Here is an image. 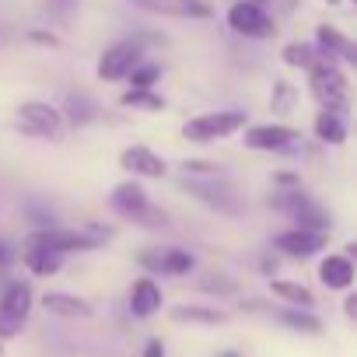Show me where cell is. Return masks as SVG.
I'll use <instances>...</instances> for the list:
<instances>
[{"label":"cell","mask_w":357,"mask_h":357,"mask_svg":"<svg viewBox=\"0 0 357 357\" xmlns=\"http://www.w3.org/2000/svg\"><path fill=\"white\" fill-rule=\"evenodd\" d=\"M245 126H249L245 109H218V112H204V116L186 119L183 137L190 144H218V140H228V137L242 133Z\"/></svg>","instance_id":"3"},{"label":"cell","mask_w":357,"mask_h":357,"mask_svg":"<svg viewBox=\"0 0 357 357\" xmlns=\"http://www.w3.org/2000/svg\"><path fill=\"white\" fill-rule=\"evenodd\" d=\"M238 308H242V312H252V315H273V308H270L266 301H259V298H249V301H242Z\"/></svg>","instance_id":"37"},{"label":"cell","mask_w":357,"mask_h":357,"mask_svg":"<svg viewBox=\"0 0 357 357\" xmlns=\"http://www.w3.org/2000/svg\"><path fill=\"white\" fill-rule=\"evenodd\" d=\"M22 263H25L36 277H53V273L63 270V256L46 252V249H25V252H22Z\"/></svg>","instance_id":"26"},{"label":"cell","mask_w":357,"mask_h":357,"mask_svg":"<svg viewBox=\"0 0 357 357\" xmlns=\"http://www.w3.org/2000/svg\"><path fill=\"white\" fill-rule=\"evenodd\" d=\"M178 172H183V178H193V183H214V178H228L225 165L207 161V158H186L183 165H178Z\"/></svg>","instance_id":"24"},{"label":"cell","mask_w":357,"mask_h":357,"mask_svg":"<svg viewBox=\"0 0 357 357\" xmlns=\"http://www.w3.org/2000/svg\"><path fill=\"white\" fill-rule=\"evenodd\" d=\"M315 50H319L322 56H329V60H343L347 67L357 63V46H354L340 29H333V25H319V29H315Z\"/></svg>","instance_id":"14"},{"label":"cell","mask_w":357,"mask_h":357,"mask_svg":"<svg viewBox=\"0 0 357 357\" xmlns=\"http://www.w3.org/2000/svg\"><path fill=\"white\" fill-rule=\"evenodd\" d=\"M119 105H126V109H140V112H161L165 109V98L158 95V91H126V95H119Z\"/></svg>","instance_id":"28"},{"label":"cell","mask_w":357,"mask_h":357,"mask_svg":"<svg viewBox=\"0 0 357 357\" xmlns=\"http://www.w3.org/2000/svg\"><path fill=\"white\" fill-rule=\"evenodd\" d=\"M0 354H4V343H0Z\"/></svg>","instance_id":"45"},{"label":"cell","mask_w":357,"mask_h":357,"mask_svg":"<svg viewBox=\"0 0 357 357\" xmlns=\"http://www.w3.org/2000/svg\"><path fill=\"white\" fill-rule=\"evenodd\" d=\"M32 305H36V294H32L29 280H8L4 287H0V315L25 322L32 315Z\"/></svg>","instance_id":"11"},{"label":"cell","mask_w":357,"mask_h":357,"mask_svg":"<svg viewBox=\"0 0 357 357\" xmlns=\"http://www.w3.org/2000/svg\"><path fill=\"white\" fill-rule=\"evenodd\" d=\"M326 242H329V235H312V231H298V228L273 235V249L284 252L287 259H312L315 252L326 249Z\"/></svg>","instance_id":"9"},{"label":"cell","mask_w":357,"mask_h":357,"mask_svg":"<svg viewBox=\"0 0 357 357\" xmlns=\"http://www.w3.org/2000/svg\"><path fill=\"white\" fill-rule=\"evenodd\" d=\"M308 88H312V95L319 98V105H322L326 112L347 116V105H350V84H347V74L340 70L336 60L322 56V60L308 70Z\"/></svg>","instance_id":"2"},{"label":"cell","mask_w":357,"mask_h":357,"mask_svg":"<svg viewBox=\"0 0 357 357\" xmlns=\"http://www.w3.org/2000/svg\"><path fill=\"white\" fill-rule=\"evenodd\" d=\"M11 259H15V256H11V249H8L4 242H0V273H4V270L11 266Z\"/></svg>","instance_id":"43"},{"label":"cell","mask_w":357,"mask_h":357,"mask_svg":"<svg viewBox=\"0 0 357 357\" xmlns=\"http://www.w3.org/2000/svg\"><path fill=\"white\" fill-rule=\"evenodd\" d=\"M18 130L25 137H39V140H56L63 133V116L56 105L50 102H22L18 105Z\"/></svg>","instance_id":"4"},{"label":"cell","mask_w":357,"mask_h":357,"mask_svg":"<svg viewBox=\"0 0 357 357\" xmlns=\"http://www.w3.org/2000/svg\"><path fill=\"white\" fill-rule=\"evenodd\" d=\"M158 77H161V67H158V63H144V60H140V63L130 70V84H133V91H151Z\"/></svg>","instance_id":"30"},{"label":"cell","mask_w":357,"mask_h":357,"mask_svg":"<svg viewBox=\"0 0 357 357\" xmlns=\"http://www.w3.org/2000/svg\"><path fill=\"white\" fill-rule=\"evenodd\" d=\"M277 266H280L277 256H263V259H259V270H263L266 277H277Z\"/></svg>","instance_id":"40"},{"label":"cell","mask_w":357,"mask_h":357,"mask_svg":"<svg viewBox=\"0 0 357 357\" xmlns=\"http://www.w3.org/2000/svg\"><path fill=\"white\" fill-rule=\"evenodd\" d=\"M277 322H284L287 329L301 333V336H322V319L315 312H301V308H277L273 312Z\"/></svg>","instance_id":"22"},{"label":"cell","mask_w":357,"mask_h":357,"mask_svg":"<svg viewBox=\"0 0 357 357\" xmlns=\"http://www.w3.org/2000/svg\"><path fill=\"white\" fill-rule=\"evenodd\" d=\"M186 190L218 214H228V218L242 214V197L235 193L231 183H225V178H214V183H193V178H186Z\"/></svg>","instance_id":"8"},{"label":"cell","mask_w":357,"mask_h":357,"mask_svg":"<svg viewBox=\"0 0 357 357\" xmlns=\"http://www.w3.org/2000/svg\"><path fill=\"white\" fill-rule=\"evenodd\" d=\"M133 225L137 228H151V231H161V228H168L172 221H168V211H161V207H154V204H147L137 218H133Z\"/></svg>","instance_id":"32"},{"label":"cell","mask_w":357,"mask_h":357,"mask_svg":"<svg viewBox=\"0 0 357 357\" xmlns=\"http://www.w3.org/2000/svg\"><path fill=\"white\" fill-rule=\"evenodd\" d=\"M200 291L218 294V298H228V294H238V280L235 277H225V273H211V277L200 280Z\"/></svg>","instance_id":"31"},{"label":"cell","mask_w":357,"mask_h":357,"mask_svg":"<svg viewBox=\"0 0 357 357\" xmlns=\"http://www.w3.org/2000/svg\"><path fill=\"white\" fill-rule=\"evenodd\" d=\"M161 305H165V294H161L154 277L133 280V287H130V315L133 319H151L161 312Z\"/></svg>","instance_id":"12"},{"label":"cell","mask_w":357,"mask_h":357,"mask_svg":"<svg viewBox=\"0 0 357 357\" xmlns=\"http://www.w3.org/2000/svg\"><path fill=\"white\" fill-rule=\"evenodd\" d=\"M172 322H190V326H225L228 312L218 305H175Z\"/></svg>","instance_id":"17"},{"label":"cell","mask_w":357,"mask_h":357,"mask_svg":"<svg viewBox=\"0 0 357 357\" xmlns=\"http://www.w3.org/2000/svg\"><path fill=\"white\" fill-rule=\"evenodd\" d=\"M218 357H242V354H238V350H221Z\"/></svg>","instance_id":"44"},{"label":"cell","mask_w":357,"mask_h":357,"mask_svg":"<svg viewBox=\"0 0 357 357\" xmlns=\"http://www.w3.org/2000/svg\"><path fill=\"white\" fill-rule=\"evenodd\" d=\"M147 204H151V197H147V190L137 183V178H126V183H119V186L109 193V207H112L119 218H126V221H133Z\"/></svg>","instance_id":"13"},{"label":"cell","mask_w":357,"mask_h":357,"mask_svg":"<svg viewBox=\"0 0 357 357\" xmlns=\"http://www.w3.org/2000/svg\"><path fill=\"white\" fill-rule=\"evenodd\" d=\"M319 60H322V53H319L315 46H308V43H291V46H284V63H287V67H298V70L308 74Z\"/></svg>","instance_id":"27"},{"label":"cell","mask_w":357,"mask_h":357,"mask_svg":"<svg viewBox=\"0 0 357 357\" xmlns=\"http://www.w3.org/2000/svg\"><path fill=\"white\" fill-rule=\"evenodd\" d=\"M228 29L245 36V39H270L277 32L273 18L259 4H249V0H235V4L228 8Z\"/></svg>","instance_id":"7"},{"label":"cell","mask_w":357,"mask_h":357,"mask_svg":"<svg viewBox=\"0 0 357 357\" xmlns=\"http://www.w3.org/2000/svg\"><path fill=\"white\" fill-rule=\"evenodd\" d=\"M50 8H53L60 18H67V15L74 11V0H50Z\"/></svg>","instance_id":"41"},{"label":"cell","mask_w":357,"mask_h":357,"mask_svg":"<svg viewBox=\"0 0 357 357\" xmlns=\"http://www.w3.org/2000/svg\"><path fill=\"white\" fill-rule=\"evenodd\" d=\"M22 326H25V322H18V319H8V315H0V343H4V340H11V336H18V333H22Z\"/></svg>","instance_id":"36"},{"label":"cell","mask_w":357,"mask_h":357,"mask_svg":"<svg viewBox=\"0 0 357 357\" xmlns=\"http://www.w3.org/2000/svg\"><path fill=\"white\" fill-rule=\"evenodd\" d=\"M308 200H312V197H308L301 186H298V190H273V193L266 197V207L277 211V214H284V218H291V214H298Z\"/></svg>","instance_id":"25"},{"label":"cell","mask_w":357,"mask_h":357,"mask_svg":"<svg viewBox=\"0 0 357 357\" xmlns=\"http://www.w3.org/2000/svg\"><path fill=\"white\" fill-rule=\"evenodd\" d=\"M144 357H168V350H165V343H161L158 336H151V340L144 343Z\"/></svg>","instance_id":"39"},{"label":"cell","mask_w":357,"mask_h":357,"mask_svg":"<svg viewBox=\"0 0 357 357\" xmlns=\"http://www.w3.org/2000/svg\"><path fill=\"white\" fill-rule=\"evenodd\" d=\"M312 130H315V137H319L322 144H329V147H343V144H347V119L336 116V112H326V109H322V112L315 116Z\"/></svg>","instance_id":"21"},{"label":"cell","mask_w":357,"mask_h":357,"mask_svg":"<svg viewBox=\"0 0 357 357\" xmlns=\"http://www.w3.org/2000/svg\"><path fill=\"white\" fill-rule=\"evenodd\" d=\"M60 116H63V126L70 123V126H88L95 116H98V105L88 98V95H67V102H63V109H60Z\"/></svg>","instance_id":"23"},{"label":"cell","mask_w":357,"mask_h":357,"mask_svg":"<svg viewBox=\"0 0 357 357\" xmlns=\"http://www.w3.org/2000/svg\"><path fill=\"white\" fill-rule=\"evenodd\" d=\"M294 105H298V91H294V84L277 81V84H273V95H270V109H273L277 116H287V112H294Z\"/></svg>","instance_id":"29"},{"label":"cell","mask_w":357,"mask_h":357,"mask_svg":"<svg viewBox=\"0 0 357 357\" xmlns=\"http://www.w3.org/2000/svg\"><path fill=\"white\" fill-rule=\"evenodd\" d=\"M109 238H112V228H102V225H77V228L53 225V228L29 231L22 238V249H46L56 256H70V252H91V249L105 245Z\"/></svg>","instance_id":"1"},{"label":"cell","mask_w":357,"mask_h":357,"mask_svg":"<svg viewBox=\"0 0 357 357\" xmlns=\"http://www.w3.org/2000/svg\"><path fill=\"white\" fill-rule=\"evenodd\" d=\"M144 60V39H119L98 56V81H123Z\"/></svg>","instance_id":"6"},{"label":"cell","mask_w":357,"mask_h":357,"mask_svg":"<svg viewBox=\"0 0 357 357\" xmlns=\"http://www.w3.org/2000/svg\"><path fill=\"white\" fill-rule=\"evenodd\" d=\"M29 39H32L36 46H53V50L60 46V39H56L53 32H39V29H32V32H29Z\"/></svg>","instance_id":"38"},{"label":"cell","mask_w":357,"mask_h":357,"mask_svg":"<svg viewBox=\"0 0 357 357\" xmlns=\"http://www.w3.org/2000/svg\"><path fill=\"white\" fill-rule=\"evenodd\" d=\"M178 4V15H186V18H214V0H175Z\"/></svg>","instance_id":"33"},{"label":"cell","mask_w":357,"mask_h":357,"mask_svg":"<svg viewBox=\"0 0 357 357\" xmlns=\"http://www.w3.org/2000/svg\"><path fill=\"white\" fill-rule=\"evenodd\" d=\"M245 147L249 151H273V154H294L301 147V133L284 123H259L245 126Z\"/></svg>","instance_id":"5"},{"label":"cell","mask_w":357,"mask_h":357,"mask_svg":"<svg viewBox=\"0 0 357 357\" xmlns=\"http://www.w3.org/2000/svg\"><path fill=\"white\" fill-rule=\"evenodd\" d=\"M273 186H277V190H298V186H301V175H298V172H277V175H273Z\"/></svg>","instance_id":"35"},{"label":"cell","mask_w":357,"mask_h":357,"mask_svg":"<svg viewBox=\"0 0 357 357\" xmlns=\"http://www.w3.org/2000/svg\"><path fill=\"white\" fill-rule=\"evenodd\" d=\"M270 291H273V298H280V301H287V308H301V312H315V294H312V287H305V284H298V280H270Z\"/></svg>","instance_id":"18"},{"label":"cell","mask_w":357,"mask_h":357,"mask_svg":"<svg viewBox=\"0 0 357 357\" xmlns=\"http://www.w3.org/2000/svg\"><path fill=\"white\" fill-rule=\"evenodd\" d=\"M354 277H357L354 259H347V256H340V252H333V256H326V259L319 263V280H322L329 291H350V287H354Z\"/></svg>","instance_id":"16"},{"label":"cell","mask_w":357,"mask_h":357,"mask_svg":"<svg viewBox=\"0 0 357 357\" xmlns=\"http://www.w3.org/2000/svg\"><path fill=\"white\" fill-rule=\"evenodd\" d=\"M343 315L347 319H357V294H347L343 298Z\"/></svg>","instance_id":"42"},{"label":"cell","mask_w":357,"mask_h":357,"mask_svg":"<svg viewBox=\"0 0 357 357\" xmlns=\"http://www.w3.org/2000/svg\"><path fill=\"white\" fill-rule=\"evenodd\" d=\"M119 165H123L133 178H165V172H168L165 158H161V154H154V151H151V147H144V144L123 147Z\"/></svg>","instance_id":"10"},{"label":"cell","mask_w":357,"mask_h":357,"mask_svg":"<svg viewBox=\"0 0 357 357\" xmlns=\"http://www.w3.org/2000/svg\"><path fill=\"white\" fill-rule=\"evenodd\" d=\"M43 308L50 315H60V319H91L95 308L88 298L81 294H70V291H46L43 294Z\"/></svg>","instance_id":"15"},{"label":"cell","mask_w":357,"mask_h":357,"mask_svg":"<svg viewBox=\"0 0 357 357\" xmlns=\"http://www.w3.org/2000/svg\"><path fill=\"white\" fill-rule=\"evenodd\" d=\"M291 221H294L298 231H312V235H329V231H333L329 211H326L322 204H315V200H308L298 214H291Z\"/></svg>","instance_id":"19"},{"label":"cell","mask_w":357,"mask_h":357,"mask_svg":"<svg viewBox=\"0 0 357 357\" xmlns=\"http://www.w3.org/2000/svg\"><path fill=\"white\" fill-rule=\"evenodd\" d=\"M137 8L151 11V15H178V4L175 0H133Z\"/></svg>","instance_id":"34"},{"label":"cell","mask_w":357,"mask_h":357,"mask_svg":"<svg viewBox=\"0 0 357 357\" xmlns=\"http://www.w3.org/2000/svg\"><path fill=\"white\" fill-rule=\"evenodd\" d=\"M197 259L190 249H178V245H168L161 249V259H158V277H186L193 273Z\"/></svg>","instance_id":"20"}]
</instances>
